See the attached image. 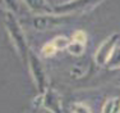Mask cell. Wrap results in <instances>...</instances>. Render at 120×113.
I'll use <instances>...</instances> for the list:
<instances>
[{
  "instance_id": "1",
  "label": "cell",
  "mask_w": 120,
  "mask_h": 113,
  "mask_svg": "<svg viewBox=\"0 0 120 113\" xmlns=\"http://www.w3.org/2000/svg\"><path fill=\"white\" fill-rule=\"evenodd\" d=\"M4 25L7 28L8 33L10 36L14 48H15L17 53H18L19 58L22 59V62L24 64H27L28 60V53H30V46H28L27 39H26V35L22 30V26L19 21L17 19V17L14 16L10 12H5V17H4Z\"/></svg>"
},
{
  "instance_id": "2",
  "label": "cell",
  "mask_w": 120,
  "mask_h": 113,
  "mask_svg": "<svg viewBox=\"0 0 120 113\" xmlns=\"http://www.w3.org/2000/svg\"><path fill=\"white\" fill-rule=\"evenodd\" d=\"M27 64L30 67L32 79L35 81V85L37 90H38V95L44 94L45 90L47 89V76H46V72H45L44 64H42L40 57L36 55V53H33L32 50H30V53H28Z\"/></svg>"
},
{
  "instance_id": "3",
  "label": "cell",
  "mask_w": 120,
  "mask_h": 113,
  "mask_svg": "<svg viewBox=\"0 0 120 113\" xmlns=\"http://www.w3.org/2000/svg\"><path fill=\"white\" fill-rule=\"evenodd\" d=\"M73 18L72 14H42V16H35L32 19V26L37 31H46L52 30L55 27L63 26L68 23Z\"/></svg>"
},
{
  "instance_id": "4",
  "label": "cell",
  "mask_w": 120,
  "mask_h": 113,
  "mask_svg": "<svg viewBox=\"0 0 120 113\" xmlns=\"http://www.w3.org/2000/svg\"><path fill=\"white\" fill-rule=\"evenodd\" d=\"M104 0H70L68 3L52 7V13L55 14H74L83 13L90 9H93L96 5L102 3Z\"/></svg>"
},
{
  "instance_id": "5",
  "label": "cell",
  "mask_w": 120,
  "mask_h": 113,
  "mask_svg": "<svg viewBox=\"0 0 120 113\" xmlns=\"http://www.w3.org/2000/svg\"><path fill=\"white\" fill-rule=\"evenodd\" d=\"M119 39H120V35L115 32V33L110 35L109 37H106L101 42V45L97 48L96 54H95V62L97 66H100V67H105L106 66L107 60L110 59L111 54L114 51V49L116 48Z\"/></svg>"
},
{
  "instance_id": "6",
  "label": "cell",
  "mask_w": 120,
  "mask_h": 113,
  "mask_svg": "<svg viewBox=\"0 0 120 113\" xmlns=\"http://www.w3.org/2000/svg\"><path fill=\"white\" fill-rule=\"evenodd\" d=\"M38 99L41 102V105L49 113H63L61 100H60L59 94L54 89L47 88L44 94L38 95Z\"/></svg>"
},
{
  "instance_id": "7",
  "label": "cell",
  "mask_w": 120,
  "mask_h": 113,
  "mask_svg": "<svg viewBox=\"0 0 120 113\" xmlns=\"http://www.w3.org/2000/svg\"><path fill=\"white\" fill-rule=\"evenodd\" d=\"M24 3L28 7V9L36 16L52 13V7L49 5L47 0H24Z\"/></svg>"
},
{
  "instance_id": "8",
  "label": "cell",
  "mask_w": 120,
  "mask_h": 113,
  "mask_svg": "<svg viewBox=\"0 0 120 113\" xmlns=\"http://www.w3.org/2000/svg\"><path fill=\"white\" fill-rule=\"evenodd\" d=\"M101 113H120V98H110L104 103Z\"/></svg>"
},
{
  "instance_id": "9",
  "label": "cell",
  "mask_w": 120,
  "mask_h": 113,
  "mask_svg": "<svg viewBox=\"0 0 120 113\" xmlns=\"http://www.w3.org/2000/svg\"><path fill=\"white\" fill-rule=\"evenodd\" d=\"M84 46L83 44H79V42H75V41H72L70 40L69 45H68L67 48V51L69 54H72L74 57H81L82 54L84 53Z\"/></svg>"
},
{
  "instance_id": "10",
  "label": "cell",
  "mask_w": 120,
  "mask_h": 113,
  "mask_svg": "<svg viewBox=\"0 0 120 113\" xmlns=\"http://www.w3.org/2000/svg\"><path fill=\"white\" fill-rule=\"evenodd\" d=\"M51 42H52V45L55 46L56 50H67L68 45H69V40H68V37L65 36H55L52 40H51Z\"/></svg>"
},
{
  "instance_id": "11",
  "label": "cell",
  "mask_w": 120,
  "mask_h": 113,
  "mask_svg": "<svg viewBox=\"0 0 120 113\" xmlns=\"http://www.w3.org/2000/svg\"><path fill=\"white\" fill-rule=\"evenodd\" d=\"M70 111H72V113H93L92 109H91L87 104L82 103V102L73 103L72 105H70Z\"/></svg>"
},
{
  "instance_id": "12",
  "label": "cell",
  "mask_w": 120,
  "mask_h": 113,
  "mask_svg": "<svg viewBox=\"0 0 120 113\" xmlns=\"http://www.w3.org/2000/svg\"><path fill=\"white\" fill-rule=\"evenodd\" d=\"M56 53H58V50L55 49V46L52 45V42H51V41L46 42V44L42 46V49H41V54L45 58H51V57L55 55Z\"/></svg>"
},
{
  "instance_id": "13",
  "label": "cell",
  "mask_w": 120,
  "mask_h": 113,
  "mask_svg": "<svg viewBox=\"0 0 120 113\" xmlns=\"http://www.w3.org/2000/svg\"><path fill=\"white\" fill-rule=\"evenodd\" d=\"M87 39H88L87 32H86V31H83V30L75 31V32L73 33V36H72V41L79 42V44H83V45H86V42H87Z\"/></svg>"
},
{
  "instance_id": "14",
  "label": "cell",
  "mask_w": 120,
  "mask_h": 113,
  "mask_svg": "<svg viewBox=\"0 0 120 113\" xmlns=\"http://www.w3.org/2000/svg\"><path fill=\"white\" fill-rule=\"evenodd\" d=\"M4 3H5V7L8 8L7 12H10V13H13L14 16L19 13L18 0H4Z\"/></svg>"
},
{
  "instance_id": "15",
  "label": "cell",
  "mask_w": 120,
  "mask_h": 113,
  "mask_svg": "<svg viewBox=\"0 0 120 113\" xmlns=\"http://www.w3.org/2000/svg\"><path fill=\"white\" fill-rule=\"evenodd\" d=\"M24 113H30V112H24Z\"/></svg>"
}]
</instances>
